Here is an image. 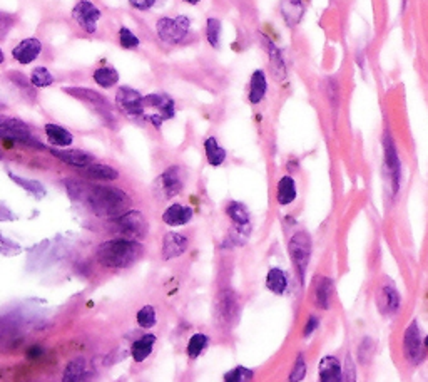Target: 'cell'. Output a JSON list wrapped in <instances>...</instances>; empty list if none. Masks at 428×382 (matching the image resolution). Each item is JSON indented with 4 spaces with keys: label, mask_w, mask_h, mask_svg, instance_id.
Listing matches in <instances>:
<instances>
[{
    "label": "cell",
    "mask_w": 428,
    "mask_h": 382,
    "mask_svg": "<svg viewBox=\"0 0 428 382\" xmlns=\"http://www.w3.org/2000/svg\"><path fill=\"white\" fill-rule=\"evenodd\" d=\"M221 34H223V24L217 17H208L204 25V36L208 44L213 49H219L221 46Z\"/></svg>",
    "instance_id": "cell-35"
},
{
    "label": "cell",
    "mask_w": 428,
    "mask_h": 382,
    "mask_svg": "<svg viewBox=\"0 0 428 382\" xmlns=\"http://www.w3.org/2000/svg\"><path fill=\"white\" fill-rule=\"evenodd\" d=\"M92 79L99 88L111 89L119 82V73L112 66H103L94 71Z\"/></svg>",
    "instance_id": "cell-34"
},
{
    "label": "cell",
    "mask_w": 428,
    "mask_h": 382,
    "mask_svg": "<svg viewBox=\"0 0 428 382\" xmlns=\"http://www.w3.org/2000/svg\"><path fill=\"white\" fill-rule=\"evenodd\" d=\"M183 2L189 3V5H198V3H201L202 0H183Z\"/></svg>",
    "instance_id": "cell-53"
},
{
    "label": "cell",
    "mask_w": 428,
    "mask_h": 382,
    "mask_svg": "<svg viewBox=\"0 0 428 382\" xmlns=\"http://www.w3.org/2000/svg\"><path fill=\"white\" fill-rule=\"evenodd\" d=\"M89 188H91V186L84 185V183L81 181H76V179H66V190L72 200H85V198H88Z\"/></svg>",
    "instance_id": "cell-43"
},
{
    "label": "cell",
    "mask_w": 428,
    "mask_h": 382,
    "mask_svg": "<svg viewBox=\"0 0 428 382\" xmlns=\"http://www.w3.org/2000/svg\"><path fill=\"white\" fill-rule=\"evenodd\" d=\"M189 31L191 18L187 16H178L174 18L161 17L156 22L157 37L168 46H178V44L184 42L187 36H189Z\"/></svg>",
    "instance_id": "cell-7"
},
{
    "label": "cell",
    "mask_w": 428,
    "mask_h": 382,
    "mask_svg": "<svg viewBox=\"0 0 428 382\" xmlns=\"http://www.w3.org/2000/svg\"><path fill=\"white\" fill-rule=\"evenodd\" d=\"M142 253H144V246L137 240L114 238L97 246L96 258L104 267L127 268L136 264Z\"/></svg>",
    "instance_id": "cell-1"
},
{
    "label": "cell",
    "mask_w": 428,
    "mask_h": 382,
    "mask_svg": "<svg viewBox=\"0 0 428 382\" xmlns=\"http://www.w3.org/2000/svg\"><path fill=\"white\" fill-rule=\"evenodd\" d=\"M144 110H154V114L161 116L164 121H169L176 116V103L166 92H151L148 96H142Z\"/></svg>",
    "instance_id": "cell-15"
},
{
    "label": "cell",
    "mask_w": 428,
    "mask_h": 382,
    "mask_svg": "<svg viewBox=\"0 0 428 382\" xmlns=\"http://www.w3.org/2000/svg\"><path fill=\"white\" fill-rule=\"evenodd\" d=\"M7 220H14V215L9 212V208L0 205V222H7Z\"/></svg>",
    "instance_id": "cell-50"
},
{
    "label": "cell",
    "mask_w": 428,
    "mask_h": 382,
    "mask_svg": "<svg viewBox=\"0 0 428 382\" xmlns=\"http://www.w3.org/2000/svg\"><path fill=\"white\" fill-rule=\"evenodd\" d=\"M323 91H325V96H326V99H328L332 110L336 111L338 107H340L341 89L335 77H326L325 82H323Z\"/></svg>",
    "instance_id": "cell-37"
},
{
    "label": "cell",
    "mask_w": 428,
    "mask_h": 382,
    "mask_svg": "<svg viewBox=\"0 0 428 382\" xmlns=\"http://www.w3.org/2000/svg\"><path fill=\"white\" fill-rule=\"evenodd\" d=\"M0 138L17 143H32L31 129L24 121L9 116H0Z\"/></svg>",
    "instance_id": "cell-14"
},
{
    "label": "cell",
    "mask_w": 428,
    "mask_h": 382,
    "mask_svg": "<svg viewBox=\"0 0 428 382\" xmlns=\"http://www.w3.org/2000/svg\"><path fill=\"white\" fill-rule=\"evenodd\" d=\"M88 203L94 215L107 216V218H116L122 215L131 207V198L126 191L116 186L109 185H96L89 188Z\"/></svg>",
    "instance_id": "cell-2"
},
{
    "label": "cell",
    "mask_w": 428,
    "mask_h": 382,
    "mask_svg": "<svg viewBox=\"0 0 428 382\" xmlns=\"http://www.w3.org/2000/svg\"><path fill=\"white\" fill-rule=\"evenodd\" d=\"M119 44H121V47L124 49H137L139 44H141V40H139V37L134 34L133 31H129L127 27H121L119 29Z\"/></svg>",
    "instance_id": "cell-46"
},
{
    "label": "cell",
    "mask_w": 428,
    "mask_h": 382,
    "mask_svg": "<svg viewBox=\"0 0 428 382\" xmlns=\"http://www.w3.org/2000/svg\"><path fill=\"white\" fill-rule=\"evenodd\" d=\"M288 2H291V3H303V0H288Z\"/></svg>",
    "instance_id": "cell-56"
},
{
    "label": "cell",
    "mask_w": 428,
    "mask_h": 382,
    "mask_svg": "<svg viewBox=\"0 0 428 382\" xmlns=\"http://www.w3.org/2000/svg\"><path fill=\"white\" fill-rule=\"evenodd\" d=\"M116 106L129 118H144V104H142V94L129 86H122L116 92Z\"/></svg>",
    "instance_id": "cell-11"
},
{
    "label": "cell",
    "mask_w": 428,
    "mask_h": 382,
    "mask_svg": "<svg viewBox=\"0 0 428 382\" xmlns=\"http://www.w3.org/2000/svg\"><path fill=\"white\" fill-rule=\"evenodd\" d=\"M318 382H343V364L336 355L326 354L320 359Z\"/></svg>",
    "instance_id": "cell-18"
},
{
    "label": "cell",
    "mask_w": 428,
    "mask_h": 382,
    "mask_svg": "<svg viewBox=\"0 0 428 382\" xmlns=\"http://www.w3.org/2000/svg\"><path fill=\"white\" fill-rule=\"evenodd\" d=\"M136 320H137L139 327H142V329L154 327L157 322L156 309H154L152 305H144L142 309H139V312L136 314Z\"/></svg>",
    "instance_id": "cell-42"
},
{
    "label": "cell",
    "mask_w": 428,
    "mask_h": 382,
    "mask_svg": "<svg viewBox=\"0 0 428 382\" xmlns=\"http://www.w3.org/2000/svg\"><path fill=\"white\" fill-rule=\"evenodd\" d=\"M194 216V209L191 207H186V205L181 203H172L164 209L163 213V222L168 225V227H184L193 220Z\"/></svg>",
    "instance_id": "cell-23"
},
{
    "label": "cell",
    "mask_w": 428,
    "mask_h": 382,
    "mask_svg": "<svg viewBox=\"0 0 428 382\" xmlns=\"http://www.w3.org/2000/svg\"><path fill=\"white\" fill-rule=\"evenodd\" d=\"M9 178L12 179L16 185L24 188L29 193H32L36 198H44L46 196V188L42 186V183L36 181V179H27V178H22V176H17L14 173H9Z\"/></svg>",
    "instance_id": "cell-38"
},
{
    "label": "cell",
    "mask_w": 428,
    "mask_h": 382,
    "mask_svg": "<svg viewBox=\"0 0 428 382\" xmlns=\"http://www.w3.org/2000/svg\"><path fill=\"white\" fill-rule=\"evenodd\" d=\"M7 77H9V81L12 82V84H16L22 92H25V94H34V86L31 84V81L27 79V76H24V74L18 73V71H10V73H7Z\"/></svg>",
    "instance_id": "cell-44"
},
{
    "label": "cell",
    "mask_w": 428,
    "mask_h": 382,
    "mask_svg": "<svg viewBox=\"0 0 428 382\" xmlns=\"http://www.w3.org/2000/svg\"><path fill=\"white\" fill-rule=\"evenodd\" d=\"M84 376V361L82 359H74L66 366L64 370L62 382H82Z\"/></svg>",
    "instance_id": "cell-40"
},
{
    "label": "cell",
    "mask_w": 428,
    "mask_h": 382,
    "mask_svg": "<svg viewBox=\"0 0 428 382\" xmlns=\"http://www.w3.org/2000/svg\"><path fill=\"white\" fill-rule=\"evenodd\" d=\"M260 42L263 49L266 51V58H268L269 71H271L273 77L280 82L286 79L288 66H286V59H284V52L278 47V44L275 42V40H271L268 36H265V34H261L260 36Z\"/></svg>",
    "instance_id": "cell-12"
},
{
    "label": "cell",
    "mask_w": 428,
    "mask_h": 382,
    "mask_svg": "<svg viewBox=\"0 0 428 382\" xmlns=\"http://www.w3.org/2000/svg\"><path fill=\"white\" fill-rule=\"evenodd\" d=\"M254 379L253 369L245 366H236L223 376V382H251Z\"/></svg>",
    "instance_id": "cell-41"
},
{
    "label": "cell",
    "mask_w": 428,
    "mask_h": 382,
    "mask_svg": "<svg viewBox=\"0 0 428 382\" xmlns=\"http://www.w3.org/2000/svg\"><path fill=\"white\" fill-rule=\"evenodd\" d=\"M189 249V238L184 233L178 231H168L163 238V246H161V255L163 260H174V258L183 257Z\"/></svg>",
    "instance_id": "cell-16"
},
{
    "label": "cell",
    "mask_w": 428,
    "mask_h": 382,
    "mask_svg": "<svg viewBox=\"0 0 428 382\" xmlns=\"http://www.w3.org/2000/svg\"><path fill=\"white\" fill-rule=\"evenodd\" d=\"M308 376V361H306V354L305 351H299L296 354L295 361H293V366L288 372V382H303Z\"/></svg>",
    "instance_id": "cell-36"
},
{
    "label": "cell",
    "mask_w": 428,
    "mask_h": 382,
    "mask_svg": "<svg viewBox=\"0 0 428 382\" xmlns=\"http://www.w3.org/2000/svg\"><path fill=\"white\" fill-rule=\"evenodd\" d=\"M375 303H377L378 314L386 318H393L400 314L401 310V294L398 292L395 283L390 280L380 283L375 294Z\"/></svg>",
    "instance_id": "cell-10"
},
{
    "label": "cell",
    "mask_w": 428,
    "mask_h": 382,
    "mask_svg": "<svg viewBox=\"0 0 428 382\" xmlns=\"http://www.w3.org/2000/svg\"><path fill=\"white\" fill-rule=\"evenodd\" d=\"M101 16H103V12H101L99 7L94 5L89 0H81L72 9L74 21L77 22L82 31L88 34H94L97 31V22H99Z\"/></svg>",
    "instance_id": "cell-13"
},
{
    "label": "cell",
    "mask_w": 428,
    "mask_h": 382,
    "mask_svg": "<svg viewBox=\"0 0 428 382\" xmlns=\"http://www.w3.org/2000/svg\"><path fill=\"white\" fill-rule=\"evenodd\" d=\"M157 342V337L154 334H146L142 337H139L137 340H134L133 347H131V355H133L134 362L141 364L144 362L149 355L152 354L154 346Z\"/></svg>",
    "instance_id": "cell-28"
},
{
    "label": "cell",
    "mask_w": 428,
    "mask_h": 382,
    "mask_svg": "<svg viewBox=\"0 0 428 382\" xmlns=\"http://www.w3.org/2000/svg\"><path fill=\"white\" fill-rule=\"evenodd\" d=\"M268 74L265 69H254L250 77V89H248V101L253 106H258L268 96Z\"/></svg>",
    "instance_id": "cell-20"
},
{
    "label": "cell",
    "mask_w": 428,
    "mask_h": 382,
    "mask_svg": "<svg viewBox=\"0 0 428 382\" xmlns=\"http://www.w3.org/2000/svg\"><path fill=\"white\" fill-rule=\"evenodd\" d=\"M202 149H204V158L208 161L209 166L219 168L226 163L228 151L223 144L217 141L216 136H208L202 143Z\"/></svg>",
    "instance_id": "cell-25"
},
{
    "label": "cell",
    "mask_w": 428,
    "mask_h": 382,
    "mask_svg": "<svg viewBox=\"0 0 428 382\" xmlns=\"http://www.w3.org/2000/svg\"><path fill=\"white\" fill-rule=\"evenodd\" d=\"M66 94L76 97V99L84 101V103H89L91 106L101 107V110H109V101L106 96H103L101 92L94 91V89L89 88H64L62 89Z\"/></svg>",
    "instance_id": "cell-27"
},
{
    "label": "cell",
    "mask_w": 428,
    "mask_h": 382,
    "mask_svg": "<svg viewBox=\"0 0 428 382\" xmlns=\"http://www.w3.org/2000/svg\"><path fill=\"white\" fill-rule=\"evenodd\" d=\"M3 61H5V55H3V52H2V49H0V64H2Z\"/></svg>",
    "instance_id": "cell-55"
},
{
    "label": "cell",
    "mask_w": 428,
    "mask_h": 382,
    "mask_svg": "<svg viewBox=\"0 0 428 382\" xmlns=\"http://www.w3.org/2000/svg\"><path fill=\"white\" fill-rule=\"evenodd\" d=\"M29 81H31V84L34 86V88L42 89V88H49V86L54 84L55 79L47 67H36V69L31 73V76H29Z\"/></svg>",
    "instance_id": "cell-39"
},
{
    "label": "cell",
    "mask_w": 428,
    "mask_h": 382,
    "mask_svg": "<svg viewBox=\"0 0 428 382\" xmlns=\"http://www.w3.org/2000/svg\"><path fill=\"white\" fill-rule=\"evenodd\" d=\"M209 344H211V337L204 332H196L189 337L186 346V354L191 361H196V359L201 357L204 354V351L208 349Z\"/></svg>",
    "instance_id": "cell-31"
},
{
    "label": "cell",
    "mask_w": 428,
    "mask_h": 382,
    "mask_svg": "<svg viewBox=\"0 0 428 382\" xmlns=\"http://www.w3.org/2000/svg\"><path fill=\"white\" fill-rule=\"evenodd\" d=\"M112 227L118 233L124 235L122 238L137 240V242L144 238L149 231L148 220L139 209H127L122 215L116 216Z\"/></svg>",
    "instance_id": "cell-8"
},
{
    "label": "cell",
    "mask_w": 428,
    "mask_h": 382,
    "mask_svg": "<svg viewBox=\"0 0 428 382\" xmlns=\"http://www.w3.org/2000/svg\"><path fill=\"white\" fill-rule=\"evenodd\" d=\"M382 149H383V175L390 188V196L395 200L401 190V179H403V164H401L400 153L393 134L390 129H385L382 134Z\"/></svg>",
    "instance_id": "cell-3"
},
{
    "label": "cell",
    "mask_w": 428,
    "mask_h": 382,
    "mask_svg": "<svg viewBox=\"0 0 428 382\" xmlns=\"http://www.w3.org/2000/svg\"><path fill=\"white\" fill-rule=\"evenodd\" d=\"M303 12H305L303 3H291L288 0H283V3H281V16H283L284 24L288 27H296L302 22Z\"/></svg>",
    "instance_id": "cell-33"
},
{
    "label": "cell",
    "mask_w": 428,
    "mask_h": 382,
    "mask_svg": "<svg viewBox=\"0 0 428 382\" xmlns=\"http://www.w3.org/2000/svg\"><path fill=\"white\" fill-rule=\"evenodd\" d=\"M52 155L57 160H61L62 163L70 164V166H76L81 170V168L88 166V164L94 163V156L91 153L82 151V149H52Z\"/></svg>",
    "instance_id": "cell-26"
},
{
    "label": "cell",
    "mask_w": 428,
    "mask_h": 382,
    "mask_svg": "<svg viewBox=\"0 0 428 382\" xmlns=\"http://www.w3.org/2000/svg\"><path fill=\"white\" fill-rule=\"evenodd\" d=\"M356 64H358L360 69H365V58H363V52L356 54Z\"/></svg>",
    "instance_id": "cell-52"
},
{
    "label": "cell",
    "mask_w": 428,
    "mask_h": 382,
    "mask_svg": "<svg viewBox=\"0 0 428 382\" xmlns=\"http://www.w3.org/2000/svg\"><path fill=\"white\" fill-rule=\"evenodd\" d=\"M14 24H16L14 16H10V14L7 12H0V39H3V37L10 32Z\"/></svg>",
    "instance_id": "cell-48"
},
{
    "label": "cell",
    "mask_w": 428,
    "mask_h": 382,
    "mask_svg": "<svg viewBox=\"0 0 428 382\" xmlns=\"http://www.w3.org/2000/svg\"><path fill=\"white\" fill-rule=\"evenodd\" d=\"M375 352H377V340L371 335H363L362 340L356 346V354L355 359L360 366H368L375 357Z\"/></svg>",
    "instance_id": "cell-32"
},
{
    "label": "cell",
    "mask_w": 428,
    "mask_h": 382,
    "mask_svg": "<svg viewBox=\"0 0 428 382\" xmlns=\"http://www.w3.org/2000/svg\"><path fill=\"white\" fill-rule=\"evenodd\" d=\"M423 344H425V351H427V354H428V334L423 337Z\"/></svg>",
    "instance_id": "cell-54"
},
{
    "label": "cell",
    "mask_w": 428,
    "mask_h": 382,
    "mask_svg": "<svg viewBox=\"0 0 428 382\" xmlns=\"http://www.w3.org/2000/svg\"><path fill=\"white\" fill-rule=\"evenodd\" d=\"M320 325H321V317L318 316V314H310V316L306 317L305 325H303V329H302L303 339H310V337H313L318 332V329H320Z\"/></svg>",
    "instance_id": "cell-45"
},
{
    "label": "cell",
    "mask_w": 428,
    "mask_h": 382,
    "mask_svg": "<svg viewBox=\"0 0 428 382\" xmlns=\"http://www.w3.org/2000/svg\"><path fill=\"white\" fill-rule=\"evenodd\" d=\"M298 200V183L293 175H283L276 183V203L281 208L291 207Z\"/></svg>",
    "instance_id": "cell-19"
},
{
    "label": "cell",
    "mask_w": 428,
    "mask_h": 382,
    "mask_svg": "<svg viewBox=\"0 0 428 382\" xmlns=\"http://www.w3.org/2000/svg\"><path fill=\"white\" fill-rule=\"evenodd\" d=\"M333 301H335V282H333L332 277L323 275L318 279L317 285H315L313 292V305L318 310H332Z\"/></svg>",
    "instance_id": "cell-17"
},
{
    "label": "cell",
    "mask_w": 428,
    "mask_h": 382,
    "mask_svg": "<svg viewBox=\"0 0 428 382\" xmlns=\"http://www.w3.org/2000/svg\"><path fill=\"white\" fill-rule=\"evenodd\" d=\"M81 173L85 176V178L97 179V181H114V179L119 178L118 170H114L112 166H107V164H99V163H91L88 166L81 168Z\"/></svg>",
    "instance_id": "cell-30"
},
{
    "label": "cell",
    "mask_w": 428,
    "mask_h": 382,
    "mask_svg": "<svg viewBox=\"0 0 428 382\" xmlns=\"http://www.w3.org/2000/svg\"><path fill=\"white\" fill-rule=\"evenodd\" d=\"M241 316V298L232 287H224L214 298V320L217 327L231 329Z\"/></svg>",
    "instance_id": "cell-5"
},
{
    "label": "cell",
    "mask_w": 428,
    "mask_h": 382,
    "mask_svg": "<svg viewBox=\"0 0 428 382\" xmlns=\"http://www.w3.org/2000/svg\"><path fill=\"white\" fill-rule=\"evenodd\" d=\"M40 52H42V44H40V40L36 39V37H29V39L21 40V42L12 49V58L16 59L18 64L27 66V64H32L37 58H39Z\"/></svg>",
    "instance_id": "cell-21"
},
{
    "label": "cell",
    "mask_w": 428,
    "mask_h": 382,
    "mask_svg": "<svg viewBox=\"0 0 428 382\" xmlns=\"http://www.w3.org/2000/svg\"><path fill=\"white\" fill-rule=\"evenodd\" d=\"M184 183H186V176H184L183 168L169 166L154 181V193L163 201L172 200L184 190Z\"/></svg>",
    "instance_id": "cell-9"
},
{
    "label": "cell",
    "mask_w": 428,
    "mask_h": 382,
    "mask_svg": "<svg viewBox=\"0 0 428 382\" xmlns=\"http://www.w3.org/2000/svg\"><path fill=\"white\" fill-rule=\"evenodd\" d=\"M129 3L134 7V9L142 10V12H144V10L152 9V7L156 5V0H129Z\"/></svg>",
    "instance_id": "cell-49"
},
{
    "label": "cell",
    "mask_w": 428,
    "mask_h": 382,
    "mask_svg": "<svg viewBox=\"0 0 428 382\" xmlns=\"http://www.w3.org/2000/svg\"><path fill=\"white\" fill-rule=\"evenodd\" d=\"M42 347H39V346H34V347H31V349L27 351V357L29 359H36V357H39L40 354H42Z\"/></svg>",
    "instance_id": "cell-51"
},
{
    "label": "cell",
    "mask_w": 428,
    "mask_h": 382,
    "mask_svg": "<svg viewBox=\"0 0 428 382\" xmlns=\"http://www.w3.org/2000/svg\"><path fill=\"white\" fill-rule=\"evenodd\" d=\"M401 355H403L405 362L412 367L422 366L427 361L428 354L425 351V344H423L422 327H420L416 318L408 322L403 334H401Z\"/></svg>",
    "instance_id": "cell-6"
},
{
    "label": "cell",
    "mask_w": 428,
    "mask_h": 382,
    "mask_svg": "<svg viewBox=\"0 0 428 382\" xmlns=\"http://www.w3.org/2000/svg\"><path fill=\"white\" fill-rule=\"evenodd\" d=\"M44 131H46V136L49 140V143L55 148H67V146L72 144L74 136L70 131H67L66 127L54 125V123H49V125L44 126Z\"/></svg>",
    "instance_id": "cell-29"
},
{
    "label": "cell",
    "mask_w": 428,
    "mask_h": 382,
    "mask_svg": "<svg viewBox=\"0 0 428 382\" xmlns=\"http://www.w3.org/2000/svg\"><path fill=\"white\" fill-rule=\"evenodd\" d=\"M224 213L230 218L235 228H245V230H251V213L245 203L241 201L231 200L228 201L224 207Z\"/></svg>",
    "instance_id": "cell-24"
},
{
    "label": "cell",
    "mask_w": 428,
    "mask_h": 382,
    "mask_svg": "<svg viewBox=\"0 0 428 382\" xmlns=\"http://www.w3.org/2000/svg\"><path fill=\"white\" fill-rule=\"evenodd\" d=\"M265 285L271 294L278 295V297H283V295H286L290 292V275H288V272L284 268L271 267L268 273H266Z\"/></svg>",
    "instance_id": "cell-22"
},
{
    "label": "cell",
    "mask_w": 428,
    "mask_h": 382,
    "mask_svg": "<svg viewBox=\"0 0 428 382\" xmlns=\"http://www.w3.org/2000/svg\"><path fill=\"white\" fill-rule=\"evenodd\" d=\"M288 255L295 270L296 279L305 287L306 273L310 268L311 255H313V240L306 230H298L288 240Z\"/></svg>",
    "instance_id": "cell-4"
},
{
    "label": "cell",
    "mask_w": 428,
    "mask_h": 382,
    "mask_svg": "<svg viewBox=\"0 0 428 382\" xmlns=\"http://www.w3.org/2000/svg\"><path fill=\"white\" fill-rule=\"evenodd\" d=\"M343 382H356V366L351 359V354H347V359H345Z\"/></svg>",
    "instance_id": "cell-47"
}]
</instances>
